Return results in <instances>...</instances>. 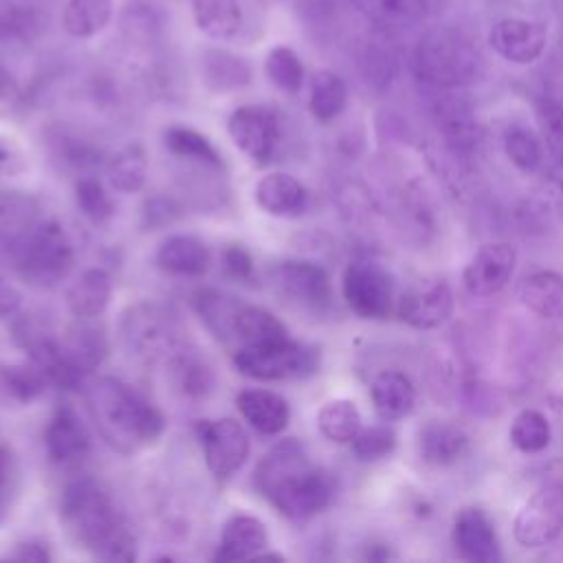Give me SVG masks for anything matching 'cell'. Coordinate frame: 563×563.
Wrapping results in <instances>:
<instances>
[{
  "label": "cell",
  "mask_w": 563,
  "mask_h": 563,
  "mask_svg": "<svg viewBox=\"0 0 563 563\" xmlns=\"http://www.w3.org/2000/svg\"><path fill=\"white\" fill-rule=\"evenodd\" d=\"M253 484L284 517L308 519L325 510L334 495V477L310 464L297 438L279 440L257 462Z\"/></svg>",
  "instance_id": "6da1fadb"
},
{
  "label": "cell",
  "mask_w": 563,
  "mask_h": 563,
  "mask_svg": "<svg viewBox=\"0 0 563 563\" xmlns=\"http://www.w3.org/2000/svg\"><path fill=\"white\" fill-rule=\"evenodd\" d=\"M59 519L68 539L92 556L121 563L136 559L134 537L97 479L75 477L62 488Z\"/></svg>",
  "instance_id": "7a4b0ae2"
},
{
  "label": "cell",
  "mask_w": 563,
  "mask_h": 563,
  "mask_svg": "<svg viewBox=\"0 0 563 563\" xmlns=\"http://www.w3.org/2000/svg\"><path fill=\"white\" fill-rule=\"evenodd\" d=\"M88 407L103 440L121 453L154 444L167 424L152 402L114 376H101L88 387Z\"/></svg>",
  "instance_id": "3957f363"
},
{
  "label": "cell",
  "mask_w": 563,
  "mask_h": 563,
  "mask_svg": "<svg viewBox=\"0 0 563 563\" xmlns=\"http://www.w3.org/2000/svg\"><path fill=\"white\" fill-rule=\"evenodd\" d=\"M413 68L433 86H466L479 79L484 59L468 37L451 29L424 33L413 51Z\"/></svg>",
  "instance_id": "277c9868"
},
{
  "label": "cell",
  "mask_w": 563,
  "mask_h": 563,
  "mask_svg": "<svg viewBox=\"0 0 563 563\" xmlns=\"http://www.w3.org/2000/svg\"><path fill=\"white\" fill-rule=\"evenodd\" d=\"M11 257L18 273L35 286L62 282L75 264L73 242L57 220H40L26 238L11 246Z\"/></svg>",
  "instance_id": "5b68a950"
},
{
  "label": "cell",
  "mask_w": 563,
  "mask_h": 563,
  "mask_svg": "<svg viewBox=\"0 0 563 563\" xmlns=\"http://www.w3.org/2000/svg\"><path fill=\"white\" fill-rule=\"evenodd\" d=\"M235 367L255 380L308 378L321 365L319 347L295 341L292 336L266 345H242L233 352Z\"/></svg>",
  "instance_id": "8992f818"
},
{
  "label": "cell",
  "mask_w": 563,
  "mask_h": 563,
  "mask_svg": "<svg viewBox=\"0 0 563 563\" xmlns=\"http://www.w3.org/2000/svg\"><path fill=\"white\" fill-rule=\"evenodd\" d=\"M273 288L292 308L321 314L332 303L328 271L308 260H286L273 268Z\"/></svg>",
  "instance_id": "52a82bcc"
},
{
  "label": "cell",
  "mask_w": 563,
  "mask_h": 563,
  "mask_svg": "<svg viewBox=\"0 0 563 563\" xmlns=\"http://www.w3.org/2000/svg\"><path fill=\"white\" fill-rule=\"evenodd\" d=\"M563 530V479L537 488L515 517L512 534L523 548H541Z\"/></svg>",
  "instance_id": "ba28073f"
},
{
  "label": "cell",
  "mask_w": 563,
  "mask_h": 563,
  "mask_svg": "<svg viewBox=\"0 0 563 563\" xmlns=\"http://www.w3.org/2000/svg\"><path fill=\"white\" fill-rule=\"evenodd\" d=\"M343 299L361 319H385L391 312V277L372 262H352L343 271Z\"/></svg>",
  "instance_id": "9c48e42d"
},
{
  "label": "cell",
  "mask_w": 563,
  "mask_h": 563,
  "mask_svg": "<svg viewBox=\"0 0 563 563\" xmlns=\"http://www.w3.org/2000/svg\"><path fill=\"white\" fill-rule=\"evenodd\" d=\"M198 438L205 451V462L216 479H229L249 457V433L235 418L200 420Z\"/></svg>",
  "instance_id": "30bf717a"
},
{
  "label": "cell",
  "mask_w": 563,
  "mask_h": 563,
  "mask_svg": "<svg viewBox=\"0 0 563 563\" xmlns=\"http://www.w3.org/2000/svg\"><path fill=\"white\" fill-rule=\"evenodd\" d=\"M121 339L130 352L154 358L174 350L172 317L156 303H136L123 312Z\"/></svg>",
  "instance_id": "8fae6325"
},
{
  "label": "cell",
  "mask_w": 563,
  "mask_h": 563,
  "mask_svg": "<svg viewBox=\"0 0 563 563\" xmlns=\"http://www.w3.org/2000/svg\"><path fill=\"white\" fill-rule=\"evenodd\" d=\"M231 141L257 165H266L279 141L277 114L266 106H240L227 123Z\"/></svg>",
  "instance_id": "7c38bea8"
},
{
  "label": "cell",
  "mask_w": 563,
  "mask_h": 563,
  "mask_svg": "<svg viewBox=\"0 0 563 563\" xmlns=\"http://www.w3.org/2000/svg\"><path fill=\"white\" fill-rule=\"evenodd\" d=\"M451 312L453 292L442 277H420L398 299V317L416 330L438 328Z\"/></svg>",
  "instance_id": "4fadbf2b"
},
{
  "label": "cell",
  "mask_w": 563,
  "mask_h": 563,
  "mask_svg": "<svg viewBox=\"0 0 563 563\" xmlns=\"http://www.w3.org/2000/svg\"><path fill=\"white\" fill-rule=\"evenodd\" d=\"M517 253L506 242L484 244L466 264L462 282L468 295L490 297L499 292L512 277Z\"/></svg>",
  "instance_id": "5bb4252c"
},
{
  "label": "cell",
  "mask_w": 563,
  "mask_h": 563,
  "mask_svg": "<svg viewBox=\"0 0 563 563\" xmlns=\"http://www.w3.org/2000/svg\"><path fill=\"white\" fill-rule=\"evenodd\" d=\"M167 376L172 389L183 400H205L216 385L213 365L209 358L194 345L174 347L167 356Z\"/></svg>",
  "instance_id": "9a60e30c"
},
{
  "label": "cell",
  "mask_w": 563,
  "mask_h": 563,
  "mask_svg": "<svg viewBox=\"0 0 563 563\" xmlns=\"http://www.w3.org/2000/svg\"><path fill=\"white\" fill-rule=\"evenodd\" d=\"M46 455L55 464H75L90 451V433L70 405H59L44 429Z\"/></svg>",
  "instance_id": "2e32d148"
},
{
  "label": "cell",
  "mask_w": 563,
  "mask_h": 563,
  "mask_svg": "<svg viewBox=\"0 0 563 563\" xmlns=\"http://www.w3.org/2000/svg\"><path fill=\"white\" fill-rule=\"evenodd\" d=\"M488 42L495 48V53L504 59L512 64H530L541 57L548 42V33L537 22L506 18L490 29Z\"/></svg>",
  "instance_id": "e0dca14e"
},
{
  "label": "cell",
  "mask_w": 563,
  "mask_h": 563,
  "mask_svg": "<svg viewBox=\"0 0 563 563\" xmlns=\"http://www.w3.org/2000/svg\"><path fill=\"white\" fill-rule=\"evenodd\" d=\"M62 347L75 369L86 376L106 361L110 343L97 317H73V323H68L62 336Z\"/></svg>",
  "instance_id": "ac0fdd59"
},
{
  "label": "cell",
  "mask_w": 563,
  "mask_h": 563,
  "mask_svg": "<svg viewBox=\"0 0 563 563\" xmlns=\"http://www.w3.org/2000/svg\"><path fill=\"white\" fill-rule=\"evenodd\" d=\"M453 543L462 559L471 563H493L499 559V543L493 521L479 508H464L453 523Z\"/></svg>",
  "instance_id": "d6986e66"
},
{
  "label": "cell",
  "mask_w": 563,
  "mask_h": 563,
  "mask_svg": "<svg viewBox=\"0 0 563 563\" xmlns=\"http://www.w3.org/2000/svg\"><path fill=\"white\" fill-rule=\"evenodd\" d=\"M154 262L167 275L198 277L209 268L211 253L200 238L191 233H176V235H167L158 244Z\"/></svg>",
  "instance_id": "ffe728a7"
},
{
  "label": "cell",
  "mask_w": 563,
  "mask_h": 563,
  "mask_svg": "<svg viewBox=\"0 0 563 563\" xmlns=\"http://www.w3.org/2000/svg\"><path fill=\"white\" fill-rule=\"evenodd\" d=\"M257 205L277 218H295L308 209L306 187L286 172H273L260 178L255 185Z\"/></svg>",
  "instance_id": "44dd1931"
},
{
  "label": "cell",
  "mask_w": 563,
  "mask_h": 563,
  "mask_svg": "<svg viewBox=\"0 0 563 563\" xmlns=\"http://www.w3.org/2000/svg\"><path fill=\"white\" fill-rule=\"evenodd\" d=\"M266 543H268V532L257 517L233 515L222 528V537L213 559L222 563L255 559L266 548Z\"/></svg>",
  "instance_id": "7402d4cb"
},
{
  "label": "cell",
  "mask_w": 563,
  "mask_h": 563,
  "mask_svg": "<svg viewBox=\"0 0 563 563\" xmlns=\"http://www.w3.org/2000/svg\"><path fill=\"white\" fill-rule=\"evenodd\" d=\"M242 418L262 435H277L288 427L290 407L284 396L271 389H244L238 394Z\"/></svg>",
  "instance_id": "603a6c76"
},
{
  "label": "cell",
  "mask_w": 563,
  "mask_h": 563,
  "mask_svg": "<svg viewBox=\"0 0 563 563\" xmlns=\"http://www.w3.org/2000/svg\"><path fill=\"white\" fill-rule=\"evenodd\" d=\"M352 4L378 26L402 29L433 18L444 0H352Z\"/></svg>",
  "instance_id": "cb8c5ba5"
},
{
  "label": "cell",
  "mask_w": 563,
  "mask_h": 563,
  "mask_svg": "<svg viewBox=\"0 0 563 563\" xmlns=\"http://www.w3.org/2000/svg\"><path fill=\"white\" fill-rule=\"evenodd\" d=\"M46 26L40 0H0V44H31Z\"/></svg>",
  "instance_id": "d4e9b609"
},
{
  "label": "cell",
  "mask_w": 563,
  "mask_h": 563,
  "mask_svg": "<svg viewBox=\"0 0 563 563\" xmlns=\"http://www.w3.org/2000/svg\"><path fill=\"white\" fill-rule=\"evenodd\" d=\"M468 451V435L449 422H427L418 433V453L427 464L449 466Z\"/></svg>",
  "instance_id": "484cf974"
},
{
  "label": "cell",
  "mask_w": 563,
  "mask_h": 563,
  "mask_svg": "<svg viewBox=\"0 0 563 563\" xmlns=\"http://www.w3.org/2000/svg\"><path fill=\"white\" fill-rule=\"evenodd\" d=\"M369 396L376 413L383 420H400L411 411L416 389L402 372L385 369L372 380Z\"/></svg>",
  "instance_id": "4316f807"
},
{
  "label": "cell",
  "mask_w": 563,
  "mask_h": 563,
  "mask_svg": "<svg viewBox=\"0 0 563 563\" xmlns=\"http://www.w3.org/2000/svg\"><path fill=\"white\" fill-rule=\"evenodd\" d=\"M519 301L539 317H563V275L554 271H537L519 282Z\"/></svg>",
  "instance_id": "83f0119b"
},
{
  "label": "cell",
  "mask_w": 563,
  "mask_h": 563,
  "mask_svg": "<svg viewBox=\"0 0 563 563\" xmlns=\"http://www.w3.org/2000/svg\"><path fill=\"white\" fill-rule=\"evenodd\" d=\"M112 295V277L103 268L84 271L66 290V306L73 317H99Z\"/></svg>",
  "instance_id": "f1b7e54d"
},
{
  "label": "cell",
  "mask_w": 563,
  "mask_h": 563,
  "mask_svg": "<svg viewBox=\"0 0 563 563\" xmlns=\"http://www.w3.org/2000/svg\"><path fill=\"white\" fill-rule=\"evenodd\" d=\"M40 222V205L37 200L18 189L0 191V240L15 246L29 231Z\"/></svg>",
  "instance_id": "f546056e"
},
{
  "label": "cell",
  "mask_w": 563,
  "mask_h": 563,
  "mask_svg": "<svg viewBox=\"0 0 563 563\" xmlns=\"http://www.w3.org/2000/svg\"><path fill=\"white\" fill-rule=\"evenodd\" d=\"M251 66L244 57L222 48H209L202 55V84L211 92H231L249 86Z\"/></svg>",
  "instance_id": "4dcf8cb0"
},
{
  "label": "cell",
  "mask_w": 563,
  "mask_h": 563,
  "mask_svg": "<svg viewBox=\"0 0 563 563\" xmlns=\"http://www.w3.org/2000/svg\"><path fill=\"white\" fill-rule=\"evenodd\" d=\"M290 339L286 325L266 308L240 303L235 314V341L242 345H266Z\"/></svg>",
  "instance_id": "1f68e13d"
},
{
  "label": "cell",
  "mask_w": 563,
  "mask_h": 563,
  "mask_svg": "<svg viewBox=\"0 0 563 563\" xmlns=\"http://www.w3.org/2000/svg\"><path fill=\"white\" fill-rule=\"evenodd\" d=\"M198 31L211 40H231L242 29L240 0H191Z\"/></svg>",
  "instance_id": "d6a6232c"
},
{
  "label": "cell",
  "mask_w": 563,
  "mask_h": 563,
  "mask_svg": "<svg viewBox=\"0 0 563 563\" xmlns=\"http://www.w3.org/2000/svg\"><path fill=\"white\" fill-rule=\"evenodd\" d=\"M194 306L216 339L224 343L235 341V314L240 303L233 297L213 288H202L194 295Z\"/></svg>",
  "instance_id": "836d02e7"
},
{
  "label": "cell",
  "mask_w": 563,
  "mask_h": 563,
  "mask_svg": "<svg viewBox=\"0 0 563 563\" xmlns=\"http://www.w3.org/2000/svg\"><path fill=\"white\" fill-rule=\"evenodd\" d=\"M108 183L121 194L143 189L147 178V154L141 143H128L117 150L106 163Z\"/></svg>",
  "instance_id": "e575fe53"
},
{
  "label": "cell",
  "mask_w": 563,
  "mask_h": 563,
  "mask_svg": "<svg viewBox=\"0 0 563 563\" xmlns=\"http://www.w3.org/2000/svg\"><path fill=\"white\" fill-rule=\"evenodd\" d=\"M347 103V88L345 81L332 70H319L310 79V95L308 108L312 117L321 123L334 121Z\"/></svg>",
  "instance_id": "d590c367"
},
{
  "label": "cell",
  "mask_w": 563,
  "mask_h": 563,
  "mask_svg": "<svg viewBox=\"0 0 563 563\" xmlns=\"http://www.w3.org/2000/svg\"><path fill=\"white\" fill-rule=\"evenodd\" d=\"M112 18V0H68L62 24L68 35L86 40L101 33Z\"/></svg>",
  "instance_id": "8d00e7d4"
},
{
  "label": "cell",
  "mask_w": 563,
  "mask_h": 563,
  "mask_svg": "<svg viewBox=\"0 0 563 563\" xmlns=\"http://www.w3.org/2000/svg\"><path fill=\"white\" fill-rule=\"evenodd\" d=\"M317 427L323 438L330 442L343 444L350 442L361 429V413L354 400L350 398H334L321 405L317 413Z\"/></svg>",
  "instance_id": "74e56055"
},
{
  "label": "cell",
  "mask_w": 563,
  "mask_h": 563,
  "mask_svg": "<svg viewBox=\"0 0 563 563\" xmlns=\"http://www.w3.org/2000/svg\"><path fill=\"white\" fill-rule=\"evenodd\" d=\"M165 145L174 156L196 161L200 165H207L211 169H222L224 161L216 145L200 132L185 128V125H172L165 130Z\"/></svg>",
  "instance_id": "f35d334b"
},
{
  "label": "cell",
  "mask_w": 563,
  "mask_h": 563,
  "mask_svg": "<svg viewBox=\"0 0 563 563\" xmlns=\"http://www.w3.org/2000/svg\"><path fill=\"white\" fill-rule=\"evenodd\" d=\"M438 123H440L444 136L449 139V143L460 150L473 147L479 139L477 121L473 119L466 103H462L457 99H446L438 106Z\"/></svg>",
  "instance_id": "ab89813d"
},
{
  "label": "cell",
  "mask_w": 563,
  "mask_h": 563,
  "mask_svg": "<svg viewBox=\"0 0 563 563\" xmlns=\"http://www.w3.org/2000/svg\"><path fill=\"white\" fill-rule=\"evenodd\" d=\"M46 376L31 361L26 365H0V387L15 402H33L46 391Z\"/></svg>",
  "instance_id": "60d3db41"
},
{
  "label": "cell",
  "mask_w": 563,
  "mask_h": 563,
  "mask_svg": "<svg viewBox=\"0 0 563 563\" xmlns=\"http://www.w3.org/2000/svg\"><path fill=\"white\" fill-rule=\"evenodd\" d=\"M550 422L537 409H521L510 424V442L523 453L543 451L550 444Z\"/></svg>",
  "instance_id": "b9f144b4"
},
{
  "label": "cell",
  "mask_w": 563,
  "mask_h": 563,
  "mask_svg": "<svg viewBox=\"0 0 563 563\" xmlns=\"http://www.w3.org/2000/svg\"><path fill=\"white\" fill-rule=\"evenodd\" d=\"M266 77L284 92H297L303 86V64L288 46H275L264 62Z\"/></svg>",
  "instance_id": "7bdbcfd3"
},
{
  "label": "cell",
  "mask_w": 563,
  "mask_h": 563,
  "mask_svg": "<svg viewBox=\"0 0 563 563\" xmlns=\"http://www.w3.org/2000/svg\"><path fill=\"white\" fill-rule=\"evenodd\" d=\"M504 152L510 163L521 172H534L541 165L543 150L539 136L521 125H512L504 134Z\"/></svg>",
  "instance_id": "ee69618b"
},
{
  "label": "cell",
  "mask_w": 563,
  "mask_h": 563,
  "mask_svg": "<svg viewBox=\"0 0 563 563\" xmlns=\"http://www.w3.org/2000/svg\"><path fill=\"white\" fill-rule=\"evenodd\" d=\"M77 209L95 224L108 222L114 216V202L103 189V185L92 176H81L75 183Z\"/></svg>",
  "instance_id": "f6af8a7d"
},
{
  "label": "cell",
  "mask_w": 563,
  "mask_h": 563,
  "mask_svg": "<svg viewBox=\"0 0 563 563\" xmlns=\"http://www.w3.org/2000/svg\"><path fill=\"white\" fill-rule=\"evenodd\" d=\"M352 453L363 462H374L385 455H389L396 446V433L387 424H374V427H361L358 433L350 440Z\"/></svg>",
  "instance_id": "bcb514c9"
},
{
  "label": "cell",
  "mask_w": 563,
  "mask_h": 563,
  "mask_svg": "<svg viewBox=\"0 0 563 563\" xmlns=\"http://www.w3.org/2000/svg\"><path fill=\"white\" fill-rule=\"evenodd\" d=\"M537 112H539V123L550 150L559 158H563V108L556 101L543 99Z\"/></svg>",
  "instance_id": "7dc6e473"
},
{
  "label": "cell",
  "mask_w": 563,
  "mask_h": 563,
  "mask_svg": "<svg viewBox=\"0 0 563 563\" xmlns=\"http://www.w3.org/2000/svg\"><path fill=\"white\" fill-rule=\"evenodd\" d=\"M59 156L64 163H68L75 169H90L99 163V150L81 139L64 136L59 141Z\"/></svg>",
  "instance_id": "c3c4849f"
},
{
  "label": "cell",
  "mask_w": 563,
  "mask_h": 563,
  "mask_svg": "<svg viewBox=\"0 0 563 563\" xmlns=\"http://www.w3.org/2000/svg\"><path fill=\"white\" fill-rule=\"evenodd\" d=\"M224 273L233 279H249L253 275V257L242 244H229L222 253Z\"/></svg>",
  "instance_id": "681fc988"
},
{
  "label": "cell",
  "mask_w": 563,
  "mask_h": 563,
  "mask_svg": "<svg viewBox=\"0 0 563 563\" xmlns=\"http://www.w3.org/2000/svg\"><path fill=\"white\" fill-rule=\"evenodd\" d=\"M145 222L147 227L156 229V227H163V224H169L174 222V218L178 216V207L172 198H163V196H156L152 198L147 205H145Z\"/></svg>",
  "instance_id": "f907efd6"
},
{
  "label": "cell",
  "mask_w": 563,
  "mask_h": 563,
  "mask_svg": "<svg viewBox=\"0 0 563 563\" xmlns=\"http://www.w3.org/2000/svg\"><path fill=\"white\" fill-rule=\"evenodd\" d=\"M7 559L29 561V563H48L53 556H51V550H48L46 543H42V541H22L7 554Z\"/></svg>",
  "instance_id": "816d5d0a"
},
{
  "label": "cell",
  "mask_w": 563,
  "mask_h": 563,
  "mask_svg": "<svg viewBox=\"0 0 563 563\" xmlns=\"http://www.w3.org/2000/svg\"><path fill=\"white\" fill-rule=\"evenodd\" d=\"M11 475H13V457L7 446L0 444V517L7 506L9 488H11Z\"/></svg>",
  "instance_id": "f5cc1de1"
},
{
  "label": "cell",
  "mask_w": 563,
  "mask_h": 563,
  "mask_svg": "<svg viewBox=\"0 0 563 563\" xmlns=\"http://www.w3.org/2000/svg\"><path fill=\"white\" fill-rule=\"evenodd\" d=\"M543 194L548 202L563 209V158L556 165V169L550 174V178L543 183Z\"/></svg>",
  "instance_id": "db71d44e"
},
{
  "label": "cell",
  "mask_w": 563,
  "mask_h": 563,
  "mask_svg": "<svg viewBox=\"0 0 563 563\" xmlns=\"http://www.w3.org/2000/svg\"><path fill=\"white\" fill-rule=\"evenodd\" d=\"M20 306V292L0 279V317H9Z\"/></svg>",
  "instance_id": "11a10c76"
},
{
  "label": "cell",
  "mask_w": 563,
  "mask_h": 563,
  "mask_svg": "<svg viewBox=\"0 0 563 563\" xmlns=\"http://www.w3.org/2000/svg\"><path fill=\"white\" fill-rule=\"evenodd\" d=\"M13 90H15L13 79H11V75L4 70V66L0 64V99L11 97V95H13Z\"/></svg>",
  "instance_id": "9f6ffc18"
},
{
  "label": "cell",
  "mask_w": 563,
  "mask_h": 563,
  "mask_svg": "<svg viewBox=\"0 0 563 563\" xmlns=\"http://www.w3.org/2000/svg\"><path fill=\"white\" fill-rule=\"evenodd\" d=\"M13 161H15L13 158V150L7 143L0 141V169H9Z\"/></svg>",
  "instance_id": "6f0895ef"
}]
</instances>
